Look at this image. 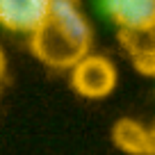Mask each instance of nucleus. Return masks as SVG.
<instances>
[{"label": "nucleus", "instance_id": "obj_4", "mask_svg": "<svg viewBox=\"0 0 155 155\" xmlns=\"http://www.w3.org/2000/svg\"><path fill=\"white\" fill-rule=\"evenodd\" d=\"M121 32H155V0H103Z\"/></svg>", "mask_w": 155, "mask_h": 155}, {"label": "nucleus", "instance_id": "obj_7", "mask_svg": "<svg viewBox=\"0 0 155 155\" xmlns=\"http://www.w3.org/2000/svg\"><path fill=\"white\" fill-rule=\"evenodd\" d=\"M5 68H7V57H5V50L0 48V80L5 75Z\"/></svg>", "mask_w": 155, "mask_h": 155}, {"label": "nucleus", "instance_id": "obj_8", "mask_svg": "<svg viewBox=\"0 0 155 155\" xmlns=\"http://www.w3.org/2000/svg\"><path fill=\"white\" fill-rule=\"evenodd\" d=\"M153 135H155V126H153Z\"/></svg>", "mask_w": 155, "mask_h": 155}, {"label": "nucleus", "instance_id": "obj_5", "mask_svg": "<svg viewBox=\"0 0 155 155\" xmlns=\"http://www.w3.org/2000/svg\"><path fill=\"white\" fill-rule=\"evenodd\" d=\"M112 141L126 155H155L153 128H146L137 119H119L112 126Z\"/></svg>", "mask_w": 155, "mask_h": 155}, {"label": "nucleus", "instance_id": "obj_1", "mask_svg": "<svg viewBox=\"0 0 155 155\" xmlns=\"http://www.w3.org/2000/svg\"><path fill=\"white\" fill-rule=\"evenodd\" d=\"M91 28L78 0H53L50 16L30 34V48L39 62L53 68H73L89 55Z\"/></svg>", "mask_w": 155, "mask_h": 155}, {"label": "nucleus", "instance_id": "obj_6", "mask_svg": "<svg viewBox=\"0 0 155 155\" xmlns=\"http://www.w3.org/2000/svg\"><path fill=\"white\" fill-rule=\"evenodd\" d=\"M130 62L141 75L155 78V32H119Z\"/></svg>", "mask_w": 155, "mask_h": 155}, {"label": "nucleus", "instance_id": "obj_2", "mask_svg": "<svg viewBox=\"0 0 155 155\" xmlns=\"http://www.w3.org/2000/svg\"><path fill=\"white\" fill-rule=\"evenodd\" d=\"M71 84L84 98H105L116 87V68L103 55H87L71 68Z\"/></svg>", "mask_w": 155, "mask_h": 155}, {"label": "nucleus", "instance_id": "obj_3", "mask_svg": "<svg viewBox=\"0 0 155 155\" xmlns=\"http://www.w3.org/2000/svg\"><path fill=\"white\" fill-rule=\"evenodd\" d=\"M53 0H0V25L12 32H37L50 16Z\"/></svg>", "mask_w": 155, "mask_h": 155}]
</instances>
